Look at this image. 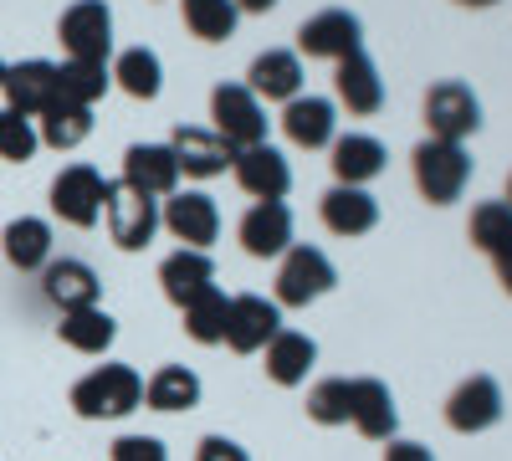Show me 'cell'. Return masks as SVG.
Masks as SVG:
<instances>
[{
	"mask_svg": "<svg viewBox=\"0 0 512 461\" xmlns=\"http://www.w3.org/2000/svg\"><path fill=\"white\" fill-rule=\"evenodd\" d=\"M231 6H236V11H251V16H262V11L277 6V0H231Z\"/></svg>",
	"mask_w": 512,
	"mask_h": 461,
	"instance_id": "b9f144b4",
	"label": "cell"
},
{
	"mask_svg": "<svg viewBox=\"0 0 512 461\" xmlns=\"http://www.w3.org/2000/svg\"><path fill=\"white\" fill-rule=\"evenodd\" d=\"M282 134L297 144V149H328L338 139V108L328 98H313V93H297L287 108H282Z\"/></svg>",
	"mask_w": 512,
	"mask_h": 461,
	"instance_id": "ac0fdd59",
	"label": "cell"
},
{
	"mask_svg": "<svg viewBox=\"0 0 512 461\" xmlns=\"http://www.w3.org/2000/svg\"><path fill=\"white\" fill-rule=\"evenodd\" d=\"M57 333H62V344L77 349V354H103L118 339V323L103 308H77V313H62Z\"/></svg>",
	"mask_w": 512,
	"mask_h": 461,
	"instance_id": "f1b7e54d",
	"label": "cell"
},
{
	"mask_svg": "<svg viewBox=\"0 0 512 461\" xmlns=\"http://www.w3.org/2000/svg\"><path fill=\"white\" fill-rule=\"evenodd\" d=\"M103 205H108V180L93 170V164H67V170L52 180V216L88 231L103 221Z\"/></svg>",
	"mask_w": 512,
	"mask_h": 461,
	"instance_id": "5b68a950",
	"label": "cell"
},
{
	"mask_svg": "<svg viewBox=\"0 0 512 461\" xmlns=\"http://www.w3.org/2000/svg\"><path fill=\"white\" fill-rule=\"evenodd\" d=\"M236 16L241 11L231 6V0H185V26L200 41H226L236 31Z\"/></svg>",
	"mask_w": 512,
	"mask_h": 461,
	"instance_id": "d590c367",
	"label": "cell"
},
{
	"mask_svg": "<svg viewBox=\"0 0 512 461\" xmlns=\"http://www.w3.org/2000/svg\"><path fill=\"white\" fill-rule=\"evenodd\" d=\"M36 149H41V139H36V118H21V113H11V108H0V159L26 164Z\"/></svg>",
	"mask_w": 512,
	"mask_h": 461,
	"instance_id": "8d00e7d4",
	"label": "cell"
},
{
	"mask_svg": "<svg viewBox=\"0 0 512 461\" xmlns=\"http://www.w3.org/2000/svg\"><path fill=\"white\" fill-rule=\"evenodd\" d=\"M57 36L67 47V62H108L113 52V11L103 0H77V6L62 11Z\"/></svg>",
	"mask_w": 512,
	"mask_h": 461,
	"instance_id": "8992f818",
	"label": "cell"
},
{
	"mask_svg": "<svg viewBox=\"0 0 512 461\" xmlns=\"http://www.w3.org/2000/svg\"><path fill=\"white\" fill-rule=\"evenodd\" d=\"M384 461H436V456L425 451L420 441H390V451H384Z\"/></svg>",
	"mask_w": 512,
	"mask_h": 461,
	"instance_id": "ab89813d",
	"label": "cell"
},
{
	"mask_svg": "<svg viewBox=\"0 0 512 461\" xmlns=\"http://www.w3.org/2000/svg\"><path fill=\"white\" fill-rule=\"evenodd\" d=\"M159 226L175 236L180 246L205 251L210 241L221 236V211H216V200L200 195V190H175L164 200V211H159Z\"/></svg>",
	"mask_w": 512,
	"mask_h": 461,
	"instance_id": "9c48e42d",
	"label": "cell"
},
{
	"mask_svg": "<svg viewBox=\"0 0 512 461\" xmlns=\"http://www.w3.org/2000/svg\"><path fill=\"white\" fill-rule=\"evenodd\" d=\"M88 134H93V108H77V103H62V98L36 118V139L47 149H77Z\"/></svg>",
	"mask_w": 512,
	"mask_h": 461,
	"instance_id": "4dcf8cb0",
	"label": "cell"
},
{
	"mask_svg": "<svg viewBox=\"0 0 512 461\" xmlns=\"http://www.w3.org/2000/svg\"><path fill=\"white\" fill-rule=\"evenodd\" d=\"M282 333V308L262 292H236L231 298V318H226V344L236 354H262Z\"/></svg>",
	"mask_w": 512,
	"mask_h": 461,
	"instance_id": "30bf717a",
	"label": "cell"
},
{
	"mask_svg": "<svg viewBox=\"0 0 512 461\" xmlns=\"http://www.w3.org/2000/svg\"><path fill=\"white\" fill-rule=\"evenodd\" d=\"M169 154H175L180 175H195V180H210V175H226V164L236 159L210 129H180L169 139Z\"/></svg>",
	"mask_w": 512,
	"mask_h": 461,
	"instance_id": "d4e9b609",
	"label": "cell"
},
{
	"mask_svg": "<svg viewBox=\"0 0 512 461\" xmlns=\"http://www.w3.org/2000/svg\"><path fill=\"white\" fill-rule=\"evenodd\" d=\"M185 313V333L195 344H226V318H231V298L221 287H205L180 308Z\"/></svg>",
	"mask_w": 512,
	"mask_h": 461,
	"instance_id": "f546056e",
	"label": "cell"
},
{
	"mask_svg": "<svg viewBox=\"0 0 512 461\" xmlns=\"http://www.w3.org/2000/svg\"><path fill=\"white\" fill-rule=\"evenodd\" d=\"M144 405V374L134 364H98L72 385V410L82 421H123Z\"/></svg>",
	"mask_w": 512,
	"mask_h": 461,
	"instance_id": "6da1fadb",
	"label": "cell"
},
{
	"mask_svg": "<svg viewBox=\"0 0 512 461\" xmlns=\"http://www.w3.org/2000/svg\"><path fill=\"white\" fill-rule=\"evenodd\" d=\"M328 164H333V175H338V185H369V180H379L384 175V144L374 139V134H344V139H333L328 144Z\"/></svg>",
	"mask_w": 512,
	"mask_h": 461,
	"instance_id": "603a6c76",
	"label": "cell"
},
{
	"mask_svg": "<svg viewBox=\"0 0 512 461\" xmlns=\"http://www.w3.org/2000/svg\"><path fill=\"white\" fill-rule=\"evenodd\" d=\"M349 415H354V380H318L308 390V421L349 426Z\"/></svg>",
	"mask_w": 512,
	"mask_h": 461,
	"instance_id": "e575fe53",
	"label": "cell"
},
{
	"mask_svg": "<svg viewBox=\"0 0 512 461\" xmlns=\"http://www.w3.org/2000/svg\"><path fill=\"white\" fill-rule=\"evenodd\" d=\"M497 421H502V385L492 374H466L446 400V426L461 431V436H477Z\"/></svg>",
	"mask_w": 512,
	"mask_h": 461,
	"instance_id": "8fae6325",
	"label": "cell"
},
{
	"mask_svg": "<svg viewBox=\"0 0 512 461\" xmlns=\"http://www.w3.org/2000/svg\"><path fill=\"white\" fill-rule=\"evenodd\" d=\"M425 129L431 139H446V144H461L466 134L482 129V103L466 82H436L425 93Z\"/></svg>",
	"mask_w": 512,
	"mask_h": 461,
	"instance_id": "52a82bcc",
	"label": "cell"
},
{
	"mask_svg": "<svg viewBox=\"0 0 512 461\" xmlns=\"http://www.w3.org/2000/svg\"><path fill=\"white\" fill-rule=\"evenodd\" d=\"M108 62H62L57 67V98L62 103H77V108H93L103 93H108Z\"/></svg>",
	"mask_w": 512,
	"mask_h": 461,
	"instance_id": "d6a6232c",
	"label": "cell"
},
{
	"mask_svg": "<svg viewBox=\"0 0 512 461\" xmlns=\"http://www.w3.org/2000/svg\"><path fill=\"white\" fill-rule=\"evenodd\" d=\"M0 88H6V62H0Z\"/></svg>",
	"mask_w": 512,
	"mask_h": 461,
	"instance_id": "ee69618b",
	"label": "cell"
},
{
	"mask_svg": "<svg viewBox=\"0 0 512 461\" xmlns=\"http://www.w3.org/2000/svg\"><path fill=\"white\" fill-rule=\"evenodd\" d=\"M410 175H415V190L431 205H451V200H461L466 180H472V154L446 139H425L410 154Z\"/></svg>",
	"mask_w": 512,
	"mask_h": 461,
	"instance_id": "7a4b0ae2",
	"label": "cell"
},
{
	"mask_svg": "<svg viewBox=\"0 0 512 461\" xmlns=\"http://www.w3.org/2000/svg\"><path fill=\"white\" fill-rule=\"evenodd\" d=\"M354 431L364 441H390L395 426H400V410H395V395L384 380H354Z\"/></svg>",
	"mask_w": 512,
	"mask_h": 461,
	"instance_id": "cb8c5ba5",
	"label": "cell"
},
{
	"mask_svg": "<svg viewBox=\"0 0 512 461\" xmlns=\"http://www.w3.org/2000/svg\"><path fill=\"white\" fill-rule=\"evenodd\" d=\"M262 354H267V380L292 390V385H303V380H308V369H313V359H318V344L308 339V333L282 328Z\"/></svg>",
	"mask_w": 512,
	"mask_h": 461,
	"instance_id": "83f0119b",
	"label": "cell"
},
{
	"mask_svg": "<svg viewBox=\"0 0 512 461\" xmlns=\"http://www.w3.org/2000/svg\"><path fill=\"white\" fill-rule=\"evenodd\" d=\"M507 205H512V175H507Z\"/></svg>",
	"mask_w": 512,
	"mask_h": 461,
	"instance_id": "f6af8a7d",
	"label": "cell"
},
{
	"mask_svg": "<svg viewBox=\"0 0 512 461\" xmlns=\"http://www.w3.org/2000/svg\"><path fill=\"white\" fill-rule=\"evenodd\" d=\"M144 405L149 410H164V415L195 410L200 405V374L185 369V364H159L149 380H144Z\"/></svg>",
	"mask_w": 512,
	"mask_h": 461,
	"instance_id": "4316f807",
	"label": "cell"
},
{
	"mask_svg": "<svg viewBox=\"0 0 512 461\" xmlns=\"http://www.w3.org/2000/svg\"><path fill=\"white\" fill-rule=\"evenodd\" d=\"M359 41H364V31H359L354 11H318L313 21L297 26V47L323 62H344L349 52H364Z\"/></svg>",
	"mask_w": 512,
	"mask_h": 461,
	"instance_id": "4fadbf2b",
	"label": "cell"
},
{
	"mask_svg": "<svg viewBox=\"0 0 512 461\" xmlns=\"http://www.w3.org/2000/svg\"><path fill=\"white\" fill-rule=\"evenodd\" d=\"M246 77H251L246 88H251L256 98H267V103H292L297 93H303V57L272 47V52H262V57L251 62Z\"/></svg>",
	"mask_w": 512,
	"mask_h": 461,
	"instance_id": "7402d4cb",
	"label": "cell"
},
{
	"mask_svg": "<svg viewBox=\"0 0 512 461\" xmlns=\"http://www.w3.org/2000/svg\"><path fill=\"white\" fill-rule=\"evenodd\" d=\"M456 6H472V11H482V6H497V0H456Z\"/></svg>",
	"mask_w": 512,
	"mask_h": 461,
	"instance_id": "7bdbcfd3",
	"label": "cell"
},
{
	"mask_svg": "<svg viewBox=\"0 0 512 461\" xmlns=\"http://www.w3.org/2000/svg\"><path fill=\"white\" fill-rule=\"evenodd\" d=\"M123 185L134 195H149V200L175 195L180 164H175V154H169V144H128V154H123Z\"/></svg>",
	"mask_w": 512,
	"mask_h": 461,
	"instance_id": "9a60e30c",
	"label": "cell"
},
{
	"mask_svg": "<svg viewBox=\"0 0 512 461\" xmlns=\"http://www.w3.org/2000/svg\"><path fill=\"white\" fill-rule=\"evenodd\" d=\"M236 236H241V246H246V257H282V251L292 246V211L282 200H256L251 211L241 216V226H236Z\"/></svg>",
	"mask_w": 512,
	"mask_h": 461,
	"instance_id": "e0dca14e",
	"label": "cell"
},
{
	"mask_svg": "<svg viewBox=\"0 0 512 461\" xmlns=\"http://www.w3.org/2000/svg\"><path fill=\"white\" fill-rule=\"evenodd\" d=\"M0 246H6V262L16 272H41L52 262V226L41 216H16L6 236H0Z\"/></svg>",
	"mask_w": 512,
	"mask_h": 461,
	"instance_id": "484cf974",
	"label": "cell"
},
{
	"mask_svg": "<svg viewBox=\"0 0 512 461\" xmlns=\"http://www.w3.org/2000/svg\"><path fill=\"white\" fill-rule=\"evenodd\" d=\"M318 216L333 236H369L379 226V200L359 185H333L318 205Z\"/></svg>",
	"mask_w": 512,
	"mask_h": 461,
	"instance_id": "d6986e66",
	"label": "cell"
},
{
	"mask_svg": "<svg viewBox=\"0 0 512 461\" xmlns=\"http://www.w3.org/2000/svg\"><path fill=\"white\" fill-rule=\"evenodd\" d=\"M492 262H497V277H502V287L512 292V246L502 251V257H492Z\"/></svg>",
	"mask_w": 512,
	"mask_h": 461,
	"instance_id": "60d3db41",
	"label": "cell"
},
{
	"mask_svg": "<svg viewBox=\"0 0 512 461\" xmlns=\"http://www.w3.org/2000/svg\"><path fill=\"white\" fill-rule=\"evenodd\" d=\"M113 82H118L128 98L149 103V98H159V88H164V67H159V57H154L149 47H128V52H118V62H113Z\"/></svg>",
	"mask_w": 512,
	"mask_h": 461,
	"instance_id": "1f68e13d",
	"label": "cell"
},
{
	"mask_svg": "<svg viewBox=\"0 0 512 461\" xmlns=\"http://www.w3.org/2000/svg\"><path fill=\"white\" fill-rule=\"evenodd\" d=\"M11 113L21 118H41L52 103H57V62L47 57H26L16 67H6V88H0Z\"/></svg>",
	"mask_w": 512,
	"mask_h": 461,
	"instance_id": "7c38bea8",
	"label": "cell"
},
{
	"mask_svg": "<svg viewBox=\"0 0 512 461\" xmlns=\"http://www.w3.org/2000/svg\"><path fill=\"white\" fill-rule=\"evenodd\" d=\"M103 221L118 251H144L159 231V200L134 195L128 185H108V205H103Z\"/></svg>",
	"mask_w": 512,
	"mask_h": 461,
	"instance_id": "ba28073f",
	"label": "cell"
},
{
	"mask_svg": "<svg viewBox=\"0 0 512 461\" xmlns=\"http://www.w3.org/2000/svg\"><path fill=\"white\" fill-rule=\"evenodd\" d=\"M195 461H251V456H246V446L231 441V436H205V441L195 446Z\"/></svg>",
	"mask_w": 512,
	"mask_h": 461,
	"instance_id": "f35d334b",
	"label": "cell"
},
{
	"mask_svg": "<svg viewBox=\"0 0 512 461\" xmlns=\"http://www.w3.org/2000/svg\"><path fill=\"white\" fill-rule=\"evenodd\" d=\"M210 118H216L210 134H216L231 154H241L251 144H267V108L251 88H241V82H221V88L210 93Z\"/></svg>",
	"mask_w": 512,
	"mask_h": 461,
	"instance_id": "3957f363",
	"label": "cell"
},
{
	"mask_svg": "<svg viewBox=\"0 0 512 461\" xmlns=\"http://www.w3.org/2000/svg\"><path fill=\"white\" fill-rule=\"evenodd\" d=\"M231 170H236V185L251 195V200H282L292 190V170H287V159L282 149L272 144H251L231 159Z\"/></svg>",
	"mask_w": 512,
	"mask_h": 461,
	"instance_id": "2e32d148",
	"label": "cell"
},
{
	"mask_svg": "<svg viewBox=\"0 0 512 461\" xmlns=\"http://www.w3.org/2000/svg\"><path fill=\"white\" fill-rule=\"evenodd\" d=\"M333 88H338V103L354 118H369L384 103V82H379V72L364 52H349L344 62H333Z\"/></svg>",
	"mask_w": 512,
	"mask_h": 461,
	"instance_id": "44dd1931",
	"label": "cell"
},
{
	"mask_svg": "<svg viewBox=\"0 0 512 461\" xmlns=\"http://www.w3.org/2000/svg\"><path fill=\"white\" fill-rule=\"evenodd\" d=\"M466 236H472V246H482L487 257H502V251L512 246V205L507 200H487L472 211V226H466Z\"/></svg>",
	"mask_w": 512,
	"mask_h": 461,
	"instance_id": "836d02e7",
	"label": "cell"
},
{
	"mask_svg": "<svg viewBox=\"0 0 512 461\" xmlns=\"http://www.w3.org/2000/svg\"><path fill=\"white\" fill-rule=\"evenodd\" d=\"M41 292H47V303L62 308V313L98 308V298H103V277H98L88 262L62 257V262H47V267H41Z\"/></svg>",
	"mask_w": 512,
	"mask_h": 461,
	"instance_id": "5bb4252c",
	"label": "cell"
},
{
	"mask_svg": "<svg viewBox=\"0 0 512 461\" xmlns=\"http://www.w3.org/2000/svg\"><path fill=\"white\" fill-rule=\"evenodd\" d=\"M333 282H338V272L318 246H287L282 267H277V298L272 303L277 308H308L323 292H333Z\"/></svg>",
	"mask_w": 512,
	"mask_h": 461,
	"instance_id": "277c9868",
	"label": "cell"
},
{
	"mask_svg": "<svg viewBox=\"0 0 512 461\" xmlns=\"http://www.w3.org/2000/svg\"><path fill=\"white\" fill-rule=\"evenodd\" d=\"M159 287H164V298L175 303V308H185L195 292L216 287V262H210L205 251L180 246V251H169V257L159 262Z\"/></svg>",
	"mask_w": 512,
	"mask_h": 461,
	"instance_id": "ffe728a7",
	"label": "cell"
},
{
	"mask_svg": "<svg viewBox=\"0 0 512 461\" xmlns=\"http://www.w3.org/2000/svg\"><path fill=\"white\" fill-rule=\"evenodd\" d=\"M113 461H169V456H164V441H154V436H118Z\"/></svg>",
	"mask_w": 512,
	"mask_h": 461,
	"instance_id": "74e56055",
	"label": "cell"
}]
</instances>
